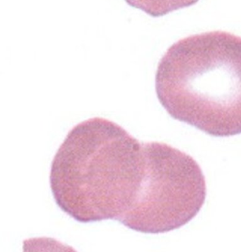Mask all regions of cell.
<instances>
[{"mask_svg": "<svg viewBox=\"0 0 241 252\" xmlns=\"http://www.w3.org/2000/svg\"><path fill=\"white\" fill-rule=\"evenodd\" d=\"M130 6L140 9L149 16L159 17L184 7H190L199 0H125Z\"/></svg>", "mask_w": 241, "mask_h": 252, "instance_id": "obj_4", "label": "cell"}, {"mask_svg": "<svg viewBox=\"0 0 241 252\" xmlns=\"http://www.w3.org/2000/svg\"><path fill=\"white\" fill-rule=\"evenodd\" d=\"M23 252H77L54 238H34L23 242Z\"/></svg>", "mask_w": 241, "mask_h": 252, "instance_id": "obj_5", "label": "cell"}, {"mask_svg": "<svg viewBox=\"0 0 241 252\" xmlns=\"http://www.w3.org/2000/svg\"><path fill=\"white\" fill-rule=\"evenodd\" d=\"M143 143L120 126L94 118L71 129L53 158L56 204L82 223L120 220L131 209L146 170Z\"/></svg>", "mask_w": 241, "mask_h": 252, "instance_id": "obj_1", "label": "cell"}, {"mask_svg": "<svg viewBox=\"0 0 241 252\" xmlns=\"http://www.w3.org/2000/svg\"><path fill=\"white\" fill-rule=\"evenodd\" d=\"M146 170L135 200L120 221L143 233H165L197 216L207 195L205 176L190 156L162 142L143 143Z\"/></svg>", "mask_w": 241, "mask_h": 252, "instance_id": "obj_3", "label": "cell"}, {"mask_svg": "<svg viewBox=\"0 0 241 252\" xmlns=\"http://www.w3.org/2000/svg\"><path fill=\"white\" fill-rule=\"evenodd\" d=\"M158 98L174 119L215 136L241 133V37L212 31L173 44L158 66Z\"/></svg>", "mask_w": 241, "mask_h": 252, "instance_id": "obj_2", "label": "cell"}]
</instances>
